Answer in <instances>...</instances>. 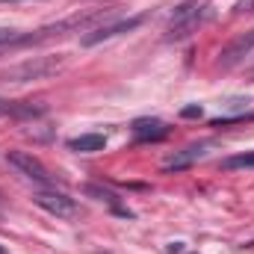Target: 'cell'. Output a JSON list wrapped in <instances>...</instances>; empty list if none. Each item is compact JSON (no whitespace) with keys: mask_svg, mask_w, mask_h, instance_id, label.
<instances>
[{"mask_svg":"<svg viewBox=\"0 0 254 254\" xmlns=\"http://www.w3.org/2000/svg\"><path fill=\"white\" fill-rule=\"evenodd\" d=\"M169 133V127L163 125V122H157V119H139V122H133V136L136 139H163Z\"/></svg>","mask_w":254,"mask_h":254,"instance_id":"8","label":"cell"},{"mask_svg":"<svg viewBox=\"0 0 254 254\" xmlns=\"http://www.w3.org/2000/svg\"><path fill=\"white\" fill-rule=\"evenodd\" d=\"M9 113H15V107H12V104H6V101H0V119H3V116H9Z\"/></svg>","mask_w":254,"mask_h":254,"instance_id":"15","label":"cell"},{"mask_svg":"<svg viewBox=\"0 0 254 254\" xmlns=\"http://www.w3.org/2000/svg\"><path fill=\"white\" fill-rule=\"evenodd\" d=\"M0 3H39V0H0Z\"/></svg>","mask_w":254,"mask_h":254,"instance_id":"16","label":"cell"},{"mask_svg":"<svg viewBox=\"0 0 254 254\" xmlns=\"http://www.w3.org/2000/svg\"><path fill=\"white\" fill-rule=\"evenodd\" d=\"M0 254H6V252H3V249H0Z\"/></svg>","mask_w":254,"mask_h":254,"instance_id":"17","label":"cell"},{"mask_svg":"<svg viewBox=\"0 0 254 254\" xmlns=\"http://www.w3.org/2000/svg\"><path fill=\"white\" fill-rule=\"evenodd\" d=\"M207 148H210V142H198V145H187L184 151H175L166 163H163V169L166 172H181V169H190L195 160H201V157H207Z\"/></svg>","mask_w":254,"mask_h":254,"instance_id":"6","label":"cell"},{"mask_svg":"<svg viewBox=\"0 0 254 254\" xmlns=\"http://www.w3.org/2000/svg\"><path fill=\"white\" fill-rule=\"evenodd\" d=\"M246 12H254V0H237L234 15H246Z\"/></svg>","mask_w":254,"mask_h":254,"instance_id":"13","label":"cell"},{"mask_svg":"<svg viewBox=\"0 0 254 254\" xmlns=\"http://www.w3.org/2000/svg\"><path fill=\"white\" fill-rule=\"evenodd\" d=\"M145 18L142 15H133V18H122V21H113V24H104L98 30H89L83 36V48H92V45H101V42H110L116 36H125V33H133Z\"/></svg>","mask_w":254,"mask_h":254,"instance_id":"4","label":"cell"},{"mask_svg":"<svg viewBox=\"0 0 254 254\" xmlns=\"http://www.w3.org/2000/svg\"><path fill=\"white\" fill-rule=\"evenodd\" d=\"M249 57H254V30H249L246 36H240V39H234L222 54H219V68H237L240 63H246Z\"/></svg>","mask_w":254,"mask_h":254,"instance_id":"5","label":"cell"},{"mask_svg":"<svg viewBox=\"0 0 254 254\" xmlns=\"http://www.w3.org/2000/svg\"><path fill=\"white\" fill-rule=\"evenodd\" d=\"M74 151H80V154H95V151H104V145H107V139L101 136V133H83V136H77V139H71L68 142Z\"/></svg>","mask_w":254,"mask_h":254,"instance_id":"9","label":"cell"},{"mask_svg":"<svg viewBox=\"0 0 254 254\" xmlns=\"http://www.w3.org/2000/svg\"><path fill=\"white\" fill-rule=\"evenodd\" d=\"M181 116H184V119H198V116H201V107H187Z\"/></svg>","mask_w":254,"mask_h":254,"instance_id":"14","label":"cell"},{"mask_svg":"<svg viewBox=\"0 0 254 254\" xmlns=\"http://www.w3.org/2000/svg\"><path fill=\"white\" fill-rule=\"evenodd\" d=\"M18 45H27V33H18V30L3 27V30H0V51H6V48H18Z\"/></svg>","mask_w":254,"mask_h":254,"instance_id":"11","label":"cell"},{"mask_svg":"<svg viewBox=\"0 0 254 254\" xmlns=\"http://www.w3.org/2000/svg\"><path fill=\"white\" fill-rule=\"evenodd\" d=\"M252 101L249 98H231V101H225V110H246Z\"/></svg>","mask_w":254,"mask_h":254,"instance_id":"12","label":"cell"},{"mask_svg":"<svg viewBox=\"0 0 254 254\" xmlns=\"http://www.w3.org/2000/svg\"><path fill=\"white\" fill-rule=\"evenodd\" d=\"M213 18V6H184L166 27V39L169 42H181L190 39L192 33H198L207 21Z\"/></svg>","mask_w":254,"mask_h":254,"instance_id":"1","label":"cell"},{"mask_svg":"<svg viewBox=\"0 0 254 254\" xmlns=\"http://www.w3.org/2000/svg\"><path fill=\"white\" fill-rule=\"evenodd\" d=\"M222 169H225V172H234V169H254V151H246V154H237V157L222 160Z\"/></svg>","mask_w":254,"mask_h":254,"instance_id":"10","label":"cell"},{"mask_svg":"<svg viewBox=\"0 0 254 254\" xmlns=\"http://www.w3.org/2000/svg\"><path fill=\"white\" fill-rule=\"evenodd\" d=\"M6 163H9L18 175H24L27 181L39 184V187H51V184H54V178H51V172L45 169V163H42L39 157H33L30 151H9V154H6Z\"/></svg>","mask_w":254,"mask_h":254,"instance_id":"2","label":"cell"},{"mask_svg":"<svg viewBox=\"0 0 254 254\" xmlns=\"http://www.w3.org/2000/svg\"><path fill=\"white\" fill-rule=\"evenodd\" d=\"M33 201H36L42 210H48L51 216H57V219H74V216H77V204H74V198H68L65 192L39 190L33 195Z\"/></svg>","mask_w":254,"mask_h":254,"instance_id":"3","label":"cell"},{"mask_svg":"<svg viewBox=\"0 0 254 254\" xmlns=\"http://www.w3.org/2000/svg\"><path fill=\"white\" fill-rule=\"evenodd\" d=\"M60 68V60H36V63H24L15 71V80H39V77H48Z\"/></svg>","mask_w":254,"mask_h":254,"instance_id":"7","label":"cell"}]
</instances>
